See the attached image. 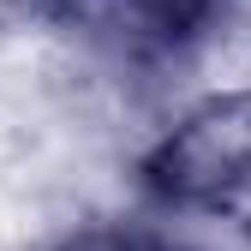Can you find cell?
Wrapping results in <instances>:
<instances>
[{
	"mask_svg": "<svg viewBox=\"0 0 251 251\" xmlns=\"http://www.w3.org/2000/svg\"><path fill=\"white\" fill-rule=\"evenodd\" d=\"M138 209L198 227L251 222V60L233 72H198L132 144Z\"/></svg>",
	"mask_w": 251,
	"mask_h": 251,
	"instance_id": "obj_1",
	"label": "cell"
},
{
	"mask_svg": "<svg viewBox=\"0 0 251 251\" xmlns=\"http://www.w3.org/2000/svg\"><path fill=\"white\" fill-rule=\"evenodd\" d=\"M30 24L96 78H174L203 72L227 42L233 0H24Z\"/></svg>",
	"mask_w": 251,
	"mask_h": 251,
	"instance_id": "obj_2",
	"label": "cell"
},
{
	"mask_svg": "<svg viewBox=\"0 0 251 251\" xmlns=\"http://www.w3.org/2000/svg\"><path fill=\"white\" fill-rule=\"evenodd\" d=\"M24 251H227L222 239H209V227L198 222H168V215H84V222H66L60 233L24 245Z\"/></svg>",
	"mask_w": 251,
	"mask_h": 251,
	"instance_id": "obj_3",
	"label": "cell"
}]
</instances>
